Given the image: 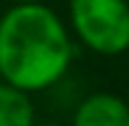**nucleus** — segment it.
<instances>
[{"label":"nucleus","instance_id":"nucleus-1","mask_svg":"<svg viewBox=\"0 0 129 126\" xmlns=\"http://www.w3.org/2000/svg\"><path fill=\"white\" fill-rule=\"evenodd\" d=\"M74 45L63 21L37 3H16L0 19V79L37 92L66 74Z\"/></svg>","mask_w":129,"mask_h":126},{"label":"nucleus","instance_id":"nucleus-2","mask_svg":"<svg viewBox=\"0 0 129 126\" xmlns=\"http://www.w3.org/2000/svg\"><path fill=\"white\" fill-rule=\"evenodd\" d=\"M71 26L98 55L129 50V0H71Z\"/></svg>","mask_w":129,"mask_h":126},{"label":"nucleus","instance_id":"nucleus-3","mask_svg":"<svg viewBox=\"0 0 129 126\" xmlns=\"http://www.w3.org/2000/svg\"><path fill=\"white\" fill-rule=\"evenodd\" d=\"M74 126H129V105L111 92H95L77 108Z\"/></svg>","mask_w":129,"mask_h":126},{"label":"nucleus","instance_id":"nucleus-4","mask_svg":"<svg viewBox=\"0 0 129 126\" xmlns=\"http://www.w3.org/2000/svg\"><path fill=\"white\" fill-rule=\"evenodd\" d=\"M34 123V105L29 92L0 82V126H32Z\"/></svg>","mask_w":129,"mask_h":126},{"label":"nucleus","instance_id":"nucleus-5","mask_svg":"<svg viewBox=\"0 0 129 126\" xmlns=\"http://www.w3.org/2000/svg\"><path fill=\"white\" fill-rule=\"evenodd\" d=\"M11 3H37V0H11Z\"/></svg>","mask_w":129,"mask_h":126},{"label":"nucleus","instance_id":"nucleus-6","mask_svg":"<svg viewBox=\"0 0 129 126\" xmlns=\"http://www.w3.org/2000/svg\"><path fill=\"white\" fill-rule=\"evenodd\" d=\"M32 126H58V123H32Z\"/></svg>","mask_w":129,"mask_h":126}]
</instances>
